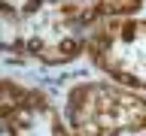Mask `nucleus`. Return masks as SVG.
<instances>
[{
    "mask_svg": "<svg viewBox=\"0 0 146 136\" xmlns=\"http://www.w3.org/2000/svg\"><path fill=\"white\" fill-rule=\"evenodd\" d=\"M143 0H27L21 6L18 52L43 67H61L88 54V39L104 21L128 18Z\"/></svg>",
    "mask_w": 146,
    "mask_h": 136,
    "instance_id": "nucleus-1",
    "label": "nucleus"
},
{
    "mask_svg": "<svg viewBox=\"0 0 146 136\" xmlns=\"http://www.w3.org/2000/svg\"><path fill=\"white\" fill-rule=\"evenodd\" d=\"M64 118L73 136L146 133V97L119 82H79L67 91Z\"/></svg>",
    "mask_w": 146,
    "mask_h": 136,
    "instance_id": "nucleus-2",
    "label": "nucleus"
},
{
    "mask_svg": "<svg viewBox=\"0 0 146 136\" xmlns=\"http://www.w3.org/2000/svg\"><path fill=\"white\" fill-rule=\"evenodd\" d=\"M143 136H146V133H143Z\"/></svg>",
    "mask_w": 146,
    "mask_h": 136,
    "instance_id": "nucleus-6",
    "label": "nucleus"
},
{
    "mask_svg": "<svg viewBox=\"0 0 146 136\" xmlns=\"http://www.w3.org/2000/svg\"><path fill=\"white\" fill-rule=\"evenodd\" d=\"M88 58L107 79L146 91V18H110L91 33Z\"/></svg>",
    "mask_w": 146,
    "mask_h": 136,
    "instance_id": "nucleus-3",
    "label": "nucleus"
},
{
    "mask_svg": "<svg viewBox=\"0 0 146 136\" xmlns=\"http://www.w3.org/2000/svg\"><path fill=\"white\" fill-rule=\"evenodd\" d=\"M0 45L6 54H15L21 45V12L9 0L0 3Z\"/></svg>",
    "mask_w": 146,
    "mask_h": 136,
    "instance_id": "nucleus-5",
    "label": "nucleus"
},
{
    "mask_svg": "<svg viewBox=\"0 0 146 136\" xmlns=\"http://www.w3.org/2000/svg\"><path fill=\"white\" fill-rule=\"evenodd\" d=\"M0 118L6 136H73L67 118H61L43 91H31L12 79H3Z\"/></svg>",
    "mask_w": 146,
    "mask_h": 136,
    "instance_id": "nucleus-4",
    "label": "nucleus"
}]
</instances>
